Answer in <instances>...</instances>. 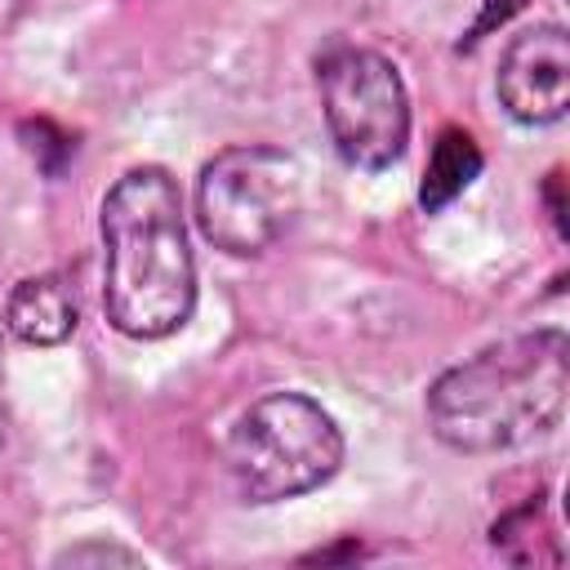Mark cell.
Wrapping results in <instances>:
<instances>
[{"label":"cell","instance_id":"obj_10","mask_svg":"<svg viewBox=\"0 0 570 570\" xmlns=\"http://www.w3.org/2000/svg\"><path fill=\"white\" fill-rule=\"evenodd\" d=\"M525 0H485V9H481V18L472 22V31L463 36V45H472V40H481L490 27H499V22H508L517 9H521Z\"/></svg>","mask_w":570,"mask_h":570},{"label":"cell","instance_id":"obj_7","mask_svg":"<svg viewBox=\"0 0 570 570\" xmlns=\"http://www.w3.org/2000/svg\"><path fill=\"white\" fill-rule=\"evenodd\" d=\"M76 294L62 276H27L4 298V325L31 347H58L76 334Z\"/></svg>","mask_w":570,"mask_h":570},{"label":"cell","instance_id":"obj_4","mask_svg":"<svg viewBox=\"0 0 570 570\" xmlns=\"http://www.w3.org/2000/svg\"><path fill=\"white\" fill-rule=\"evenodd\" d=\"M298 191V165L281 147H227L196 178V227L214 249L254 258L294 223Z\"/></svg>","mask_w":570,"mask_h":570},{"label":"cell","instance_id":"obj_1","mask_svg":"<svg viewBox=\"0 0 570 570\" xmlns=\"http://www.w3.org/2000/svg\"><path fill=\"white\" fill-rule=\"evenodd\" d=\"M102 307L129 338L174 334L196 303V263L178 183L160 165H138L102 196Z\"/></svg>","mask_w":570,"mask_h":570},{"label":"cell","instance_id":"obj_9","mask_svg":"<svg viewBox=\"0 0 570 570\" xmlns=\"http://www.w3.org/2000/svg\"><path fill=\"white\" fill-rule=\"evenodd\" d=\"M53 566H142V557L129 548H116V543H80V548L58 552Z\"/></svg>","mask_w":570,"mask_h":570},{"label":"cell","instance_id":"obj_6","mask_svg":"<svg viewBox=\"0 0 570 570\" xmlns=\"http://www.w3.org/2000/svg\"><path fill=\"white\" fill-rule=\"evenodd\" d=\"M494 94L521 125H552L570 107V36L557 22L512 36L499 58Z\"/></svg>","mask_w":570,"mask_h":570},{"label":"cell","instance_id":"obj_5","mask_svg":"<svg viewBox=\"0 0 570 570\" xmlns=\"http://www.w3.org/2000/svg\"><path fill=\"white\" fill-rule=\"evenodd\" d=\"M321 111L338 156L356 169H387L410 138V102L396 67L374 49H334L316 67Z\"/></svg>","mask_w":570,"mask_h":570},{"label":"cell","instance_id":"obj_3","mask_svg":"<svg viewBox=\"0 0 570 570\" xmlns=\"http://www.w3.org/2000/svg\"><path fill=\"white\" fill-rule=\"evenodd\" d=\"M343 463L334 419L303 392H272L254 401L232 436L227 468L245 503H281L325 485Z\"/></svg>","mask_w":570,"mask_h":570},{"label":"cell","instance_id":"obj_2","mask_svg":"<svg viewBox=\"0 0 570 570\" xmlns=\"http://www.w3.org/2000/svg\"><path fill=\"white\" fill-rule=\"evenodd\" d=\"M570 343L561 330H534L445 370L428 387V423L459 454H499L548 436L566 414Z\"/></svg>","mask_w":570,"mask_h":570},{"label":"cell","instance_id":"obj_8","mask_svg":"<svg viewBox=\"0 0 570 570\" xmlns=\"http://www.w3.org/2000/svg\"><path fill=\"white\" fill-rule=\"evenodd\" d=\"M476 174H481V147L472 142V134H463V129H441L436 142H432L428 169H423L419 205H423L428 214L445 209Z\"/></svg>","mask_w":570,"mask_h":570},{"label":"cell","instance_id":"obj_11","mask_svg":"<svg viewBox=\"0 0 570 570\" xmlns=\"http://www.w3.org/2000/svg\"><path fill=\"white\" fill-rule=\"evenodd\" d=\"M0 441H4V365H0Z\"/></svg>","mask_w":570,"mask_h":570}]
</instances>
